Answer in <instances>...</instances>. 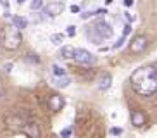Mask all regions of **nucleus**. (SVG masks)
I'll use <instances>...</instances> for the list:
<instances>
[{"instance_id": "obj_1", "label": "nucleus", "mask_w": 157, "mask_h": 138, "mask_svg": "<svg viewBox=\"0 0 157 138\" xmlns=\"http://www.w3.org/2000/svg\"><path fill=\"white\" fill-rule=\"evenodd\" d=\"M129 83L133 90L142 97H152L157 92V67L155 66H143L135 69Z\"/></svg>"}, {"instance_id": "obj_2", "label": "nucleus", "mask_w": 157, "mask_h": 138, "mask_svg": "<svg viewBox=\"0 0 157 138\" xmlns=\"http://www.w3.org/2000/svg\"><path fill=\"white\" fill-rule=\"evenodd\" d=\"M21 41H23L21 31H19L14 24L2 28V31H0V43H2L4 48H7V50H16V48H19Z\"/></svg>"}, {"instance_id": "obj_3", "label": "nucleus", "mask_w": 157, "mask_h": 138, "mask_svg": "<svg viewBox=\"0 0 157 138\" xmlns=\"http://www.w3.org/2000/svg\"><path fill=\"white\" fill-rule=\"evenodd\" d=\"M93 31L97 33L98 36H102L104 40H107V38H111L112 35H114V31H112V26L107 21H104V19H98L97 23L93 24Z\"/></svg>"}, {"instance_id": "obj_4", "label": "nucleus", "mask_w": 157, "mask_h": 138, "mask_svg": "<svg viewBox=\"0 0 157 138\" xmlns=\"http://www.w3.org/2000/svg\"><path fill=\"white\" fill-rule=\"evenodd\" d=\"M147 43H148V38L143 36V35H138V36H135L129 43V52H133V54H142L145 48H147Z\"/></svg>"}, {"instance_id": "obj_5", "label": "nucleus", "mask_w": 157, "mask_h": 138, "mask_svg": "<svg viewBox=\"0 0 157 138\" xmlns=\"http://www.w3.org/2000/svg\"><path fill=\"white\" fill-rule=\"evenodd\" d=\"M74 60L78 64H93L95 62V55L92 52L85 50V48H76L74 50Z\"/></svg>"}, {"instance_id": "obj_6", "label": "nucleus", "mask_w": 157, "mask_h": 138, "mask_svg": "<svg viewBox=\"0 0 157 138\" xmlns=\"http://www.w3.org/2000/svg\"><path fill=\"white\" fill-rule=\"evenodd\" d=\"M62 10H64V4H62V2H59V0H54V2H50V4L45 7L47 17H56V16L62 14Z\"/></svg>"}, {"instance_id": "obj_7", "label": "nucleus", "mask_w": 157, "mask_h": 138, "mask_svg": "<svg viewBox=\"0 0 157 138\" xmlns=\"http://www.w3.org/2000/svg\"><path fill=\"white\" fill-rule=\"evenodd\" d=\"M23 133L28 138H40V128H38V124L35 121H29V123H24Z\"/></svg>"}, {"instance_id": "obj_8", "label": "nucleus", "mask_w": 157, "mask_h": 138, "mask_svg": "<svg viewBox=\"0 0 157 138\" xmlns=\"http://www.w3.org/2000/svg\"><path fill=\"white\" fill-rule=\"evenodd\" d=\"M62 107H64V98L60 95L54 93V95L48 97V109L52 112H59V110H62Z\"/></svg>"}, {"instance_id": "obj_9", "label": "nucleus", "mask_w": 157, "mask_h": 138, "mask_svg": "<svg viewBox=\"0 0 157 138\" xmlns=\"http://www.w3.org/2000/svg\"><path fill=\"white\" fill-rule=\"evenodd\" d=\"M129 119H131V124H133L135 128H142L143 124H145V114H143L142 110H133L131 116H129Z\"/></svg>"}, {"instance_id": "obj_10", "label": "nucleus", "mask_w": 157, "mask_h": 138, "mask_svg": "<svg viewBox=\"0 0 157 138\" xmlns=\"http://www.w3.org/2000/svg\"><path fill=\"white\" fill-rule=\"evenodd\" d=\"M131 29H133V28H131V23H126V26H124V29H123V35H121V38H119V40H117V41L114 43V48H116V50L123 47V43L126 41V38L129 36V33H131Z\"/></svg>"}, {"instance_id": "obj_11", "label": "nucleus", "mask_w": 157, "mask_h": 138, "mask_svg": "<svg viewBox=\"0 0 157 138\" xmlns=\"http://www.w3.org/2000/svg\"><path fill=\"white\" fill-rule=\"evenodd\" d=\"M7 124H9V128H16V129H23V126H24V123H23V119L21 117H17V116H9L7 117Z\"/></svg>"}, {"instance_id": "obj_12", "label": "nucleus", "mask_w": 157, "mask_h": 138, "mask_svg": "<svg viewBox=\"0 0 157 138\" xmlns=\"http://www.w3.org/2000/svg\"><path fill=\"white\" fill-rule=\"evenodd\" d=\"M86 36H88V40H92V43H95V45H100L102 41H104V38L98 36L97 33L93 31V28H92V26H88V28H86Z\"/></svg>"}, {"instance_id": "obj_13", "label": "nucleus", "mask_w": 157, "mask_h": 138, "mask_svg": "<svg viewBox=\"0 0 157 138\" xmlns=\"http://www.w3.org/2000/svg\"><path fill=\"white\" fill-rule=\"evenodd\" d=\"M12 24L21 31V29H24V28L28 26V19L23 17V16H12Z\"/></svg>"}, {"instance_id": "obj_14", "label": "nucleus", "mask_w": 157, "mask_h": 138, "mask_svg": "<svg viewBox=\"0 0 157 138\" xmlns=\"http://www.w3.org/2000/svg\"><path fill=\"white\" fill-rule=\"evenodd\" d=\"M111 83H112V76L111 74H104L102 79H100V85H98V90H102V92L109 90V88H111Z\"/></svg>"}, {"instance_id": "obj_15", "label": "nucleus", "mask_w": 157, "mask_h": 138, "mask_svg": "<svg viewBox=\"0 0 157 138\" xmlns=\"http://www.w3.org/2000/svg\"><path fill=\"white\" fill-rule=\"evenodd\" d=\"M74 47L71 45H64L60 48V57H64V59H74Z\"/></svg>"}, {"instance_id": "obj_16", "label": "nucleus", "mask_w": 157, "mask_h": 138, "mask_svg": "<svg viewBox=\"0 0 157 138\" xmlns=\"http://www.w3.org/2000/svg\"><path fill=\"white\" fill-rule=\"evenodd\" d=\"M69 83H71V79H69V76H67V74L56 78V85H57L59 88H67V86H69Z\"/></svg>"}, {"instance_id": "obj_17", "label": "nucleus", "mask_w": 157, "mask_h": 138, "mask_svg": "<svg viewBox=\"0 0 157 138\" xmlns=\"http://www.w3.org/2000/svg\"><path fill=\"white\" fill-rule=\"evenodd\" d=\"M100 14H107L105 9H97V10H86V12L81 14V19H88L92 16H100Z\"/></svg>"}, {"instance_id": "obj_18", "label": "nucleus", "mask_w": 157, "mask_h": 138, "mask_svg": "<svg viewBox=\"0 0 157 138\" xmlns=\"http://www.w3.org/2000/svg\"><path fill=\"white\" fill-rule=\"evenodd\" d=\"M52 73H54L56 78H59V76H64L66 74V69L62 67V66H59V64H54L52 66Z\"/></svg>"}, {"instance_id": "obj_19", "label": "nucleus", "mask_w": 157, "mask_h": 138, "mask_svg": "<svg viewBox=\"0 0 157 138\" xmlns=\"http://www.w3.org/2000/svg\"><path fill=\"white\" fill-rule=\"evenodd\" d=\"M50 41L54 43V45H60V43L64 41V35H62V33H54V35L50 36Z\"/></svg>"}, {"instance_id": "obj_20", "label": "nucleus", "mask_w": 157, "mask_h": 138, "mask_svg": "<svg viewBox=\"0 0 157 138\" xmlns=\"http://www.w3.org/2000/svg\"><path fill=\"white\" fill-rule=\"evenodd\" d=\"M43 0H31V4H29V7H31V10H38L40 7H42Z\"/></svg>"}, {"instance_id": "obj_21", "label": "nucleus", "mask_w": 157, "mask_h": 138, "mask_svg": "<svg viewBox=\"0 0 157 138\" xmlns=\"http://www.w3.org/2000/svg\"><path fill=\"white\" fill-rule=\"evenodd\" d=\"M66 35H67V36H76V26H74V24H69V26H67V29H66Z\"/></svg>"}, {"instance_id": "obj_22", "label": "nucleus", "mask_w": 157, "mask_h": 138, "mask_svg": "<svg viewBox=\"0 0 157 138\" xmlns=\"http://www.w3.org/2000/svg\"><path fill=\"white\" fill-rule=\"evenodd\" d=\"M71 133H73V128H64L60 131V138H69Z\"/></svg>"}, {"instance_id": "obj_23", "label": "nucleus", "mask_w": 157, "mask_h": 138, "mask_svg": "<svg viewBox=\"0 0 157 138\" xmlns=\"http://www.w3.org/2000/svg\"><path fill=\"white\" fill-rule=\"evenodd\" d=\"M111 135H112V136H119V135H123V128H119V126L111 128Z\"/></svg>"}, {"instance_id": "obj_24", "label": "nucleus", "mask_w": 157, "mask_h": 138, "mask_svg": "<svg viewBox=\"0 0 157 138\" xmlns=\"http://www.w3.org/2000/svg\"><path fill=\"white\" fill-rule=\"evenodd\" d=\"M69 10H71L73 14H79V12H81V9H79V5H76V4H73V5H71V7H69Z\"/></svg>"}, {"instance_id": "obj_25", "label": "nucleus", "mask_w": 157, "mask_h": 138, "mask_svg": "<svg viewBox=\"0 0 157 138\" xmlns=\"http://www.w3.org/2000/svg\"><path fill=\"white\" fill-rule=\"evenodd\" d=\"M124 17H126V21H128V23H133V21H135V16H131L129 12H124Z\"/></svg>"}, {"instance_id": "obj_26", "label": "nucleus", "mask_w": 157, "mask_h": 138, "mask_svg": "<svg viewBox=\"0 0 157 138\" xmlns=\"http://www.w3.org/2000/svg\"><path fill=\"white\" fill-rule=\"evenodd\" d=\"M28 59L31 60V62H36V64H38V62H40V59H38V57H36V54H29V57H28Z\"/></svg>"}, {"instance_id": "obj_27", "label": "nucleus", "mask_w": 157, "mask_h": 138, "mask_svg": "<svg viewBox=\"0 0 157 138\" xmlns=\"http://www.w3.org/2000/svg\"><path fill=\"white\" fill-rule=\"evenodd\" d=\"M4 69H5V73H10V71H12V62H7V64L4 66Z\"/></svg>"}, {"instance_id": "obj_28", "label": "nucleus", "mask_w": 157, "mask_h": 138, "mask_svg": "<svg viewBox=\"0 0 157 138\" xmlns=\"http://www.w3.org/2000/svg\"><path fill=\"white\" fill-rule=\"evenodd\" d=\"M0 5H2V7H5V9L9 10V0H0Z\"/></svg>"}, {"instance_id": "obj_29", "label": "nucleus", "mask_w": 157, "mask_h": 138, "mask_svg": "<svg viewBox=\"0 0 157 138\" xmlns=\"http://www.w3.org/2000/svg\"><path fill=\"white\" fill-rule=\"evenodd\" d=\"M133 4H135V0H124V5H126V7H131Z\"/></svg>"}, {"instance_id": "obj_30", "label": "nucleus", "mask_w": 157, "mask_h": 138, "mask_svg": "<svg viewBox=\"0 0 157 138\" xmlns=\"http://www.w3.org/2000/svg\"><path fill=\"white\" fill-rule=\"evenodd\" d=\"M24 2H26V0H17V4L21 5V4H24Z\"/></svg>"}, {"instance_id": "obj_31", "label": "nucleus", "mask_w": 157, "mask_h": 138, "mask_svg": "<svg viewBox=\"0 0 157 138\" xmlns=\"http://www.w3.org/2000/svg\"><path fill=\"white\" fill-rule=\"evenodd\" d=\"M105 4L109 5V4H112V0H105Z\"/></svg>"}, {"instance_id": "obj_32", "label": "nucleus", "mask_w": 157, "mask_h": 138, "mask_svg": "<svg viewBox=\"0 0 157 138\" xmlns=\"http://www.w3.org/2000/svg\"><path fill=\"white\" fill-rule=\"evenodd\" d=\"M48 138H57V136H54V135H52V136H48Z\"/></svg>"}]
</instances>
